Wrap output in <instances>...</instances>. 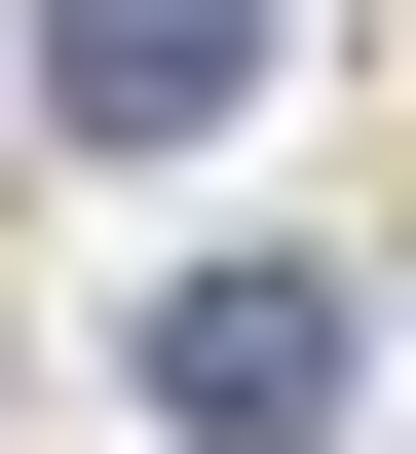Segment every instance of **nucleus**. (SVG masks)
Masks as SVG:
<instances>
[{
	"mask_svg": "<svg viewBox=\"0 0 416 454\" xmlns=\"http://www.w3.org/2000/svg\"><path fill=\"white\" fill-rule=\"evenodd\" d=\"M38 114L76 152H227L265 114V0H38Z\"/></svg>",
	"mask_w": 416,
	"mask_h": 454,
	"instance_id": "f03ea898",
	"label": "nucleus"
},
{
	"mask_svg": "<svg viewBox=\"0 0 416 454\" xmlns=\"http://www.w3.org/2000/svg\"><path fill=\"white\" fill-rule=\"evenodd\" d=\"M341 340H379L341 265H190V303H152V417L190 454H341Z\"/></svg>",
	"mask_w": 416,
	"mask_h": 454,
	"instance_id": "f257e3e1",
	"label": "nucleus"
}]
</instances>
